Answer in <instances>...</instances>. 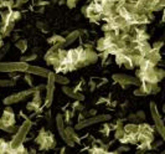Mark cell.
<instances>
[{"label":"cell","mask_w":165,"mask_h":154,"mask_svg":"<svg viewBox=\"0 0 165 154\" xmlns=\"http://www.w3.org/2000/svg\"><path fill=\"white\" fill-rule=\"evenodd\" d=\"M31 126H32V122L29 118H26L25 122L19 127V129L15 132V136H14L12 140L10 142V153H14V150L24 143V140L26 139V136L30 133Z\"/></svg>","instance_id":"6da1fadb"},{"label":"cell","mask_w":165,"mask_h":154,"mask_svg":"<svg viewBox=\"0 0 165 154\" xmlns=\"http://www.w3.org/2000/svg\"><path fill=\"white\" fill-rule=\"evenodd\" d=\"M27 65L26 62H0V72H26Z\"/></svg>","instance_id":"7a4b0ae2"},{"label":"cell","mask_w":165,"mask_h":154,"mask_svg":"<svg viewBox=\"0 0 165 154\" xmlns=\"http://www.w3.org/2000/svg\"><path fill=\"white\" fill-rule=\"evenodd\" d=\"M55 76L56 73L55 72H49L47 75V83H46V99H45V106L50 107L51 102L53 98V92H55V83H56V80H55Z\"/></svg>","instance_id":"3957f363"},{"label":"cell","mask_w":165,"mask_h":154,"mask_svg":"<svg viewBox=\"0 0 165 154\" xmlns=\"http://www.w3.org/2000/svg\"><path fill=\"white\" fill-rule=\"evenodd\" d=\"M150 112H152V116H153V119L155 122V128L158 129L159 134L164 138L165 137V128H164V122H163V118L160 117V114L158 112V108H157V105L154 102H150Z\"/></svg>","instance_id":"277c9868"},{"label":"cell","mask_w":165,"mask_h":154,"mask_svg":"<svg viewBox=\"0 0 165 154\" xmlns=\"http://www.w3.org/2000/svg\"><path fill=\"white\" fill-rule=\"evenodd\" d=\"M111 119V116L109 114H103V116H96V117H89V118H85L82 121H78V123L76 124V129H82L85 127H88V126H92V124H96L98 122H103V121H108Z\"/></svg>","instance_id":"5b68a950"},{"label":"cell","mask_w":165,"mask_h":154,"mask_svg":"<svg viewBox=\"0 0 165 154\" xmlns=\"http://www.w3.org/2000/svg\"><path fill=\"white\" fill-rule=\"evenodd\" d=\"M113 80L116 82H118L119 85H122L123 87H127L129 85H135V86H139L140 85V82H139L138 79L132 77V76H128V75H123V73L113 75Z\"/></svg>","instance_id":"8992f818"},{"label":"cell","mask_w":165,"mask_h":154,"mask_svg":"<svg viewBox=\"0 0 165 154\" xmlns=\"http://www.w3.org/2000/svg\"><path fill=\"white\" fill-rule=\"evenodd\" d=\"M26 98V95L25 92H18V93H14V95H10L8 97L4 98V105L5 106H9V105H12V103H18V102H21L22 99Z\"/></svg>","instance_id":"52a82bcc"},{"label":"cell","mask_w":165,"mask_h":154,"mask_svg":"<svg viewBox=\"0 0 165 154\" xmlns=\"http://www.w3.org/2000/svg\"><path fill=\"white\" fill-rule=\"evenodd\" d=\"M149 62H150V65H153V66H155L157 63L160 61V59H161V56H160V52H159V50H154V49H152L149 51V52L144 56Z\"/></svg>","instance_id":"ba28073f"},{"label":"cell","mask_w":165,"mask_h":154,"mask_svg":"<svg viewBox=\"0 0 165 154\" xmlns=\"http://www.w3.org/2000/svg\"><path fill=\"white\" fill-rule=\"evenodd\" d=\"M27 73L30 75H36V76H41V77H47L49 75V70L46 69H42V67H39V66H29L26 70Z\"/></svg>","instance_id":"9c48e42d"},{"label":"cell","mask_w":165,"mask_h":154,"mask_svg":"<svg viewBox=\"0 0 165 154\" xmlns=\"http://www.w3.org/2000/svg\"><path fill=\"white\" fill-rule=\"evenodd\" d=\"M62 91H63L68 97L75 98L76 101H83V99H85V96L82 95V93H79V92H77V91H75L73 88H70V87H62Z\"/></svg>","instance_id":"30bf717a"},{"label":"cell","mask_w":165,"mask_h":154,"mask_svg":"<svg viewBox=\"0 0 165 154\" xmlns=\"http://www.w3.org/2000/svg\"><path fill=\"white\" fill-rule=\"evenodd\" d=\"M82 50H83L82 47H77V49L67 51V59H68V61L76 65V62H78V60H79V54H81Z\"/></svg>","instance_id":"8fae6325"},{"label":"cell","mask_w":165,"mask_h":154,"mask_svg":"<svg viewBox=\"0 0 165 154\" xmlns=\"http://www.w3.org/2000/svg\"><path fill=\"white\" fill-rule=\"evenodd\" d=\"M79 36V31L78 30H76V31H72L70 35H68L66 38H63V41L61 42V49H63V47H66V46H68V45H71L76 38Z\"/></svg>","instance_id":"7c38bea8"},{"label":"cell","mask_w":165,"mask_h":154,"mask_svg":"<svg viewBox=\"0 0 165 154\" xmlns=\"http://www.w3.org/2000/svg\"><path fill=\"white\" fill-rule=\"evenodd\" d=\"M2 119H3L8 126H12V124H15V114L12 113L11 109H5V112L3 113Z\"/></svg>","instance_id":"4fadbf2b"},{"label":"cell","mask_w":165,"mask_h":154,"mask_svg":"<svg viewBox=\"0 0 165 154\" xmlns=\"http://www.w3.org/2000/svg\"><path fill=\"white\" fill-rule=\"evenodd\" d=\"M56 124H57V129L60 136L62 137V139H66V134H65V119L62 117V114H57L56 116Z\"/></svg>","instance_id":"5bb4252c"},{"label":"cell","mask_w":165,"mask_h":154,"mask_svg":"<svg viewBox=\"0 0 165 154\" xmlns=\"http://www.w3.org/2000/svg\"><path fill=\"white\" fill-rule=\"evenodd\" d=\"M139 129V126L135 123H128L126 126H123V131L126 134H136Z\"/></svg>","instance_id":"9a60e30c"},{"label":"cell","mask_w":165,"mask_h":154,"mask_svg":"<svg viewBox=\"0 0 165 154\" xmlns=\"http://www.w3.org/2000/svg\"><path fill=\"white\" fill-rule=\"evenodd\" d=\"M138 50H139V54L142 56H145L150 50H152V46H150L146 41H140L139 45H138Z\"/></svg>","instance_id":"2e32d148"},{"label":"cell","mask_w":165,"mask_h":154,"mask_svg":"<svg viewBox=\"0 0 165 154\" xmlns=\"http://www.w3.org/2000/svg\"><path fill=\"white\" fill-rule=\"evenodd\" d=\"M21 18V14L16 10H10V12H9V22H15L16 20H19Z\"/></svg>","instance_id":"e0dca14e"},{"label":"cell","mask_w":165,"mask_h":154,"mask_svg":"<svg viewBox=\"0 0 165 154\" xmlns=\"http://www.w3.org/2000/svg\"><path fill=\"white\" fill-rule=\"evenodd\" d=\"M109 46V44H108V41L106 40V38L103 37V38H99L98 40V42H97V46H96V49H97L98 51H104V50H107V47Z\"/></svg>","instance_id":"ac0fdd59"},{"label":"cell","mask_w":165,"mask_h":154,"mask_svg":"<svg viewBox=\"0 0 165 154\" xmlns=\"http://www.w3.org/2000/svg\"><path fill=\"white\" fill-rule=\"evenodd\" d=\"M62 41H63V37L60 36V35H53V36H51V37L49 38V44H51V45L61 44Z\"/></svg>","instance_id":"d6986e66"},{"label":"cell","mask_w":165,"mask_h":154,"mask_svg":"<svg viewBox=\"0 0 165 154\" xmlns=\"http://www.w3.org/2000/svg\"><path fill=\"white\" fill-rule=\"evenodd\" d=\"M89 153H93V154H101V153H108L107 149L103 147V146H99V147H93L89 149Z\"/></svg>","instance_id":"ffe728a7"},{"label":"cell","mask_w":165,"mask_h":154,"mask_svg":"<svg viewBox=\"0 0 165 154\" xmlns=\"http://www.w3.org/2000/svg\"><path fill=\"white\" fill-rule=\"evenodd\" d=\"M15 45H16V47L21 51V52H25L26 49H27V42L25 40H18Z\"/></svg>","instance_id":"44dd1931"},{"label":"cell","mask_w":165,"mask_h":154,"mask_svg":"<svg viewBox=\"0 0 165 154\" xmlns=\"http://www.w3.org/2000/svg\"><path fill=\"white\" fill-rule=\"evenodd\" d=\"M55 80H56V82H59L61 85H67L68 82H70V80H68L67 77L61 76V75H56V76H55Z\"/></svg>","instance_id":"7402d4cb"},{"label":"cell","mask_w":165,"mask_h":154,"mask_svg":"<svg viewBox=\"0 0 165 154\" xmlns=\"http://www.w3.org/2000/svg\"><path fill=\"white\" fill-rule=\"evenodd\" d=\"M0 6H4L6 9H11V8H14V2L12 0H2V2H0Z\"/></svg>","instance_id":"603a6c76"},{"label":"cell","mask_w":165,"mask_h":154,"mask_svg":"<svg viewBox=\"0 0 165 154\" xmlns=\"http://www.w3.org/2000/svg\"><path fill=\"white\" fill-rule=\"evenodd\" d=\"M15 85L12 80H0V87H11Z\"/></svg>","instance_id":"cb8c5ba5"},{"label":"cell","mask_w":165,"mask_h":154,"mask_svg":"<svg viewBox=\"0 0 165 154\" xmlns=\"http://www.w3.org/2000/svg\"><path fill=\"white\" fill-rule=\"evenodd\" d=\"M36 57H37V55H36V52H32V54H31V55H29V56H22L20 61H22V62H29V61H32V60H36Z\"/></svg>","instance_id":"d4e9b609"},{"label":"cell","mask_w":165,"mask_h":154,"mask_svg":"<svg viewBox=\"0 0 165 154\" xmlns=\"http://www.w3.org/2000/svg\"><path fill=\"white\" fill-rule=\"evenodd\" d=\"M154 70H155V75L158 77V80L161 81L164 79V76H165V71L163 69H157V67H154Z\"/></svg>","instance_id":"484cf974"},{"label":"cell","mask_w":165,"mask_h":154,"mask_svg":"<svg viewBox=\"0 0 165 154\" xmlns=\"http://www.w3.org/2000/svg\"><path fill=\"white\" fill-rule=\"evenodd\" d=\"M135 116H136V118H138V121L140 122V121H145V113L143 112V111H138V112H136L135 113Z\"/></svg>","instance_id":"4316f807"},{"label":"cell","mask_w":165,"mask_h":154,"mask_svg":"<svg viewBox=\"0 0 165 154\" xmlns=\"http://www.w3.org/2000/svg\"><path fill=\"white\" fill-rule=\"evenodd\" d=\"M124 131H123V128H118V129H116V139H120L123 136H124Z\"/></svg>","instance_id":"83f0119b"},{"label":"cell","mask_w":165,"mask_h":154,"mask_svg":"<svg viewBox=\"0 0 165 154\" xmlns=\"http://www.w3.org/2000/svg\"><path fill=\"white\" fill-rule=\"evenodd\" d=\"M139 86H140V85H139ZM134 95H135V96H145L146 93H145V91H144V88L140 86V87H139V89H136V91H134Z\"/></svg>","instance_id":"f1b7e54d"},{"label":"cell","mask_w":165,"mask_h":154,"mask_svg":"<svg viewBox=\"0 0 165 154\" xmlns=\"http://www.w3.org/2000/svg\"><path fill=\"white\" fill-rule=\"evenodd\" d=\"M76 0H66V5L70 8V9H73V8H76Z\"/></svg>","instance_id":"f546056e"},{"label":"cell","mask_w":165,"mask_h":154,"mask_svg":"<svg viewBox=\"0 0 165 154\" xmlns=\"http://www.w3.org/2000/svg\"><path fill=\"white\" fill-rule=\"evenodd\" d=\"M164 46V42L163 41H158V42H155L153 46H152V49H154V50H159L160 51V49Z\"/></svg>","instance_id":"4dcf8cb0"},{"label":"cell","mask_w":165,"mask_h":154,"mask_svg":"<svg viewBox=\"0 0 165 154\" xmlns=\"http://www.w3.org/2000/svg\"><path fill=\"white\" fill-rule=\"evenodd\" d=\"M27 2H29V0H18L16 3H14V8H20V6H22Z\"/></svg>","instance_id":"1f68e13d"},{"label":"cell","mask_w":165,"mask_h":154,"mask_svg":"<svg viewBox=\"0 0 165 154\" xmlns=\"http://www.w3.org/2000/svg\"><path fill=\"white\" fill-rule=\"evenodd\" d=\"M8 127H9V126H8V124H6V123H5L3 119H0V129H2V131H5V132H6Z\"/></svg>","instance_id":"d6a6232c"},{"label":"cell","mask_w":165,"mask_h":154,"mask_svg":"<svg viewBox=\"0 0 165 154\" xmlns=\"http://www.w3.org/2000/svg\"><path fill=\"white\" fill-rule=\"evenodd\" d=\"M25 81L27 82V85L29 86H32V80H31V77H30V73H27V75H25Z\"/></svg>","instance_id":"836d02e7"},{"label":"cell","mask_w":165,"mask_h":154,"mask_svg":"<svg viewBox=\"0 0 165 154\" xmlns=\"http://www.w3.org/2000/svg\"><path fill=\"white\" fill-rule=\"evenodd\" d=\"M124 150L128 152V150H129V147H124V146H123V147H119L114 153H120V152H124Z\"/></svg>","instance_id":"e575fe53"},{"label":"cell","mask_w":165,"mask_h":154,"mask_svg":"<svg viewBox=\"0 0 165 154\" xmlns=\"http://www.w3.org/2000/svg\"><path fill=\"white\" fill-rule=\"evenodd\" d=\"M128 119H129V121H132V122H139V121H138V118H136V116H135V114H130L129 117H128Z\"/></svg>","instance_id":"d590c367"},{"label":"cell","mask_w":165,"mask_h":154,"mask_svg":"<svg viewBox=\"0 0 165 154\" xmlns=\"http://www.w3.org/2000/svg\"><path fill=\"white\" fill-rule=\"evenodd\" d=\"M46 4H47L46 2H39V3H36V5H42V6L46 5Z\"/></svg>","instance_id":"8d00e7d4"},{"label":"cell","mask_w":165,"mask_h":154,"mask_svg":"<svg viewBox=\"0 0 165 154\" xmlns=\"http://www.w3.org/2000/svg\"><path fill=\"white\" fill-rule=\"evenodd\" d=\"M96 112H97L96 109H91V111H89V114H91V116H94V114H96Z\"/></svg>","instance_id":"74e56055"},{"label":"cell","mask_w":165,"mask_h":154,"mask_svg":"<svg viewBox=\"0 0 165 154\" xmlns=\"http://www.w3.org/2000/svg\"><path fill=\"white\" fill-rule=\"evenodd\" d=\"M18 38H19V35L15 34V35H14V40H18Z\"/></svg>","instance_id":"f35d334b"},{"label":"cell","mask_w":165,"mask_h":154,"mask_svg":"<svg viewBox=\"0 0 165 154\" xmlns=\"http://www.w3.org/2000/svg\"><path fill=\"white\" fill-rule=\"evenodd\" d=\"M76 2H77V0H76Z\"/></svg>","instance_id":"ab89813d"}]
</instances>
